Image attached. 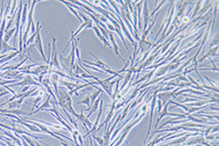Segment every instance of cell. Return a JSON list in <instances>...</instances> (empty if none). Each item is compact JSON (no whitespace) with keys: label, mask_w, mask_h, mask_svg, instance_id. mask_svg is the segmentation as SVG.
<instances>
[{"label":"cell","mask_w":219,"mask_h":146,"mask_svg":"<svg viewBox=\"0 0 219 146\" xmlns=\"http://www.w3.org/2000/svg\"><path fill=\"white\" fill-rule=\"evenodd\" d=\"M92 138H95L96 140V142H98L100 146H104V140L102 137H99V136H96L95 135H91Z\"/></svg>","instance_id":"obj_23"},{"label":"cell","mask_w":219,"mask_h":146,"mask_svg":"<svg viewBox=\"0 0 219 146\" xmlns=\"http://www.w3.org/2000/svg\"><path fill=\"white\" fill-rule=\"evenodd\" d=\"M152 46H153V43L150 42L149 40L140 39L138 41V50L136 51V53L137 54H138V52H140V54H144L146 52L152 53Z\"/></svg>","instance_id":"obj_5"},{"label":"cell","mask_w":219,"mask_h":146,"mask_svg":"<svg viewBox=\"0 0 219 146\" xmlns=\"http://www.w3.org/2000/svg\"><path fill=\"white\" fill-rule=\"evenodd\" d=\"M166 3H167V1H160L159 3H158V2H156V5H157V7H155V9L153 10V12L150 14V18H151V17H154L156 14H157V13L160 11V9H161V8H162L164 5H165Z\"/></svg>","instance_id":"obj_18"},{"label":"cell","mask_w":219,"mask_h":146,"mask_svg":"<svg viewBox=\"0 0 219 146\" xmlns=\"http://www.w3.org/2000/svg\"><path fill=\"white\" fill-rule=\"evenodd\" d=\"M44 144H45L46 146H52V145H49V144H47V143H44Z\"/></svg>","instance_id":"obj_25"},{"label":"cell","mask_w":219,"mask_h":146,"mask_svg":"<svg viewBox=\"0 0 219 146\" xmlns=\"http://www.w3.org/2000/svg\"><path fill=\"white\" fill-rule=\"evenodd\" d=\"M78 104H86L88 106V110L91 109V98H90V96H87L86 97H84L82 100H80L77 102V105Z\"/></svg>","instance_id":"obj_20"},{"label":"cell","mask_w":219,"mask_h":146,"mask_svg":"<svg viewBox=\"0 0 219 146\" xmlns=\"http://www.w3.org/2000/svg\"><path fill=\"white\" fill-rule=\"evenodd\" d=\"M0 113H8V114H15L16 116H22V115H27V112H24L23 110L18 109H0Z\"/></svg>","instance_id":"obj_13"},{"label":"cell","mask_w":219,"mask_h":146,"mask_svg":"<svg viewBox=\"0 0 219 146\" xmlns=\"http://www.w3.org/2000/svg\"><path fill=\"white\" fill-rule=\"evenodd\" d=\"M209 57H215V58L218 57V46H215V47H213V48L209 49V51H208V53H206L205 55H204L202 58H200L199 59H198V61H196L197 64L199 63V62H202L203 61H205V59H208Z\"/></svg>","instance_id":"obj_11"},{"label":"cell","mask_w":219,"mask_h":146,"mask_svg":"<svg viewBox=\"0 0 219 146\" xmlns=\"http://www.w3.org/2000/svg\"><path fill=\"white\" fill-rule=\"evenodd\" d=\"M17 52L19 51V49L15 48V47H12L8 44L7 42H5L3 39H0V54L5 55L7 52Z\"/></svg>","instance_id":"obj_10"},{"label":"cell","mask_w":219,"mask_h":146,"mask_svg":"<svg viewBox=\"0 0 219 146\" xmlns=\"http://www.w3.org/2000/svg\"><path fill=\"white\" fill-rule=\"evenodd\" d=\"M28 3L24 2L23 3V9L22 11V18H20V25H24V24L27 21V15H28Z\"/></svg>","instance_id":"obj_14"},{"label":"cell","mask_w":219,"mask_h":146,"mask_svg":"<svg viewBox=\"0 0 219 146\" xmlns=\"http://www.w3.org/2000/svg\"><path fill=\"white\" fill-rule=\"evenodd\" d=\"M57 100H58V104L60 105L64 110L67 111L69 114H72L73 116H75L77 114L73 108L72 98H71V96L68 94V92H67L66 90L62 89V88L58 89V94H57Z\"/></svg>","instance_id":"obj_1"},{"label":"cell","mask_w":219,"mask_h":146,"mask_svg":"<svg viewBox=\"0 0 219 146\" xmlns=\"http://www.w3.org/2000/svg\"><path fill=\"white\" fill-rule=\"evenodd\" d=\"M42 98H43V97H39V96H37L35 98H34V100H33L31 102H28V103L29 104H32V108H33V110L32 111H34V109L36 108V107H37V105H38L39 103H40V101L42 100ZM32 111H31V112H32Z\"/></svg>","instance_id":"obj_21"},{"label":"cell","mask_w":219,"mask_h":146,"mask_svg":"<svg viewBox=\"0 0 219 146\" xmlns=\"http://www.w3.org/2000/svg\"><path fill=\"white\" fill-rule=\"evenodd\" d=\"M74 117L76 118L78 121L82 124V126L84 127V129H86V131H89V128L92 129V124L90 122V120L87 118V116L84 115V110H82L80 114H76V115L74 116Z\"/></svg>","instance_id":"obj_8"},{"label":"cell","mask_w":219,"mask_h":146,"mask_svg":"<svg viewBox=\"0 0 219 146\" xmlns=\"http://www.w3.org/2000/svg\"><path fill=\"white\" fill-rule=\"evenodd\" d=\"M102 98H98V100H96L95 101V103H94V105L92 106V108H91V110H90V112H89V114L87 115V118L89 119L91 116L92 115V113L94 112H95L96 110H98V108L99 107V103H100V100H102Z\"/></svg>","instance_id":"obj_17"},{"label":"cell","mask_w":219,"mask_h":146,"mask_svg":"<svg viewBox=\"0 0 219 146\" xmlns=\"http://www.w3.org/2000/svg\"><path fill=\"white\" fill-rule=\"evenodd\" d=\"M38 2V1H32V4H31V7L30 9L28 11V15H27V28H26V31H24V34H23V46L24 44L27 43V39H28V34L30 33V27H31V24L34 23L33 21V12H34V7H35V4Z\"/></svg>","instance_id":"obj_2"},{"label":"cell","mask_w":219,"mask_h":146,"mask_svg":"<svg viewBox=\"0 0 219 146\" xmlns=\"http://www.w3.org/2000/svg\"><path fill=\"white\" fill-rule=\"evenodd\" d=\"M105 25H106V27H107L108 30H110V31H112V32L115 30V27H114V25H113L111 23H107V24H105Z\"/></svg>","instance_id":"obj_24"},{"label":"cell","mask_w":219,"mask_h":146,"mask_svg":"<svg viewBox=\"0 0 219 146\" xmlns=\"http://www.w3.org/2000/svg\"><path fill=\"white\" fill-rule=\"evenodd\" d=\"M58 82H60L62 86H65V87L69 90V91L71 92L72 91V90H74L75 88L77 87V86L79 85L78 83H73V82H67L66 80H64V79H60L58 80Z\"/></svg>","instance_id":"obj_15"},{"label":"cell","mask_w":219,"mask_h":146,"mask_svg":"<svg viewBox=\"0 0 219 146\" xmlns=\"http://www.w3.org/2000/svg\"><path fill=\"white\" fill-rule=\"evenodd\" d=\"M203 4V2L202 1H198L196 4H195V6H196V9L194 10V12L192 13V15L190 16V19L193 20V19H195L196 17L198 16V14H199V10L201 9V5Z\"/></svg>","instance_id":"obj_19"},{"label":"cell","mask_w":219,"mask_h":146,"mask_svg":"<svg viewBox=\"0 0 219 146\" xmlns=\"http://www.w3.org/2000/svg\"><path fill=\"white\" fill-rule=\"evenodd\" d=\"M14 85H17V86H20V87H24V86H31V85H34L35 87H40L41 84H39L38 82H36L33 78V76L31 75H24L23 79L19 82L18 84H14Z\"/></svg>","instance_id":"obj_7"},{"label":"cell","mask_w":219,"mask_h":146,"mask_svg":"<svg viewBox=\"0 0 219 146\" xmlns=\"http://www.w3.org/2000/svg\"><path fill=\"white\" fill-rule=\"evenodd\" d=\"M41 28H42V24H39V21L36 24V29H37V35L35 37V40L33 42V45L34 47L39 51V53L41 54L42 58L45 62H47V59L45 57V54H44V49H43V44H42V38H41Z\"/></svg>","instance_id":"obj_3"},{"label":"cell","mask_w":219,"mask_h":146,"mask_svg":"<svg viewBox=\"0 0 219 146\" xmlns=\"http://www.w3.org/2000/svg\"><path fill=\"white\" fill-rule=\"evenodd\" d=\"M215 46H218V32L215 33V35L213 36L212 41L209 43L208 50H209V49H211V48H213V47H215Z\"/></svg>","instance_id":"obj_22"},{"label":"cell","mask_w":219,"mask_h":146,"mask_svg":"<svg viewBox=\"0 0 219 146\" xmlns=\"http://www.w3.org/2000/svg\"><path fill=\"white\" fill-rule=\"evenodd\" d=\"M108 35H109V40H110L111 42V46H112V49L114 50V52L115 54L121 59V61L122 62H126V59L122 58V56L120 55V52H119V47H118V44H117V42H116V39H115V36H114V32H112V31H109L108 30Z\"/></svg>","instance_id":"obj_9"},{"label":"cell","mask_w":219,"mask_h":146,"mask_svg":"<svg viewBox=\"0 0 219 146\" xmlns=\"http://www.w3.org/2000/svg\"><path fill=\"white\" fill-rule=\"evenodd\" d=\"M179 90H180L179 88H175L174 91H171V92H160L157 94V98L161 100L163 105H165L167 101H170L171 98H174L175 93L179 91Z\"/></svg>","instance_id":"obj_4"},{"label":"cell","mask_w":219,"mask_h":146,"mask_svg":"<svg viewBox=\"0 0 219 146\" xmlns=\"http://www.w3.org/2000/svg\"><path fill=\"white\" fill-rule=\"evenodd\" d=\"M15 32H16V27L5 30L4 31V35H3V40L8 43V41H9L12 38V36H13V34H15Z\"/></svg>","instance_id":"obj_16"},{"label":"cell","mask_w":219,"mask_h":146,"mask_svg":"<svg viewBox=\"0 0 219 146\" xmlns=\"http://www.w3.org/2000/svg\"><path fill=\"white\" fill-rule=\"evenodd\" d=\"M49 80H50V83H51V86L53 87L54 91H55V94H56V97L58 94V80H60V76L56 73H52L51 75L49 76Z\"/></svg>","instance_id":"obj_12"},{"label":"cell","mask_w":219,"mask_h":146,"mask_svg":"<svg viewBox=\"0 0 219 146\" xmlns=\"http://www.w3.org/2000/svg\"><path fill=\"white\" fill-rule=\"evenodd\" d=\"M142 16H143V28H142V32L146 30L147 27H148L149 23H150V13L148 9V2L147 1H143V7H142Z\"/></svg>","instance_id":"obj_6"}]
</instances>
